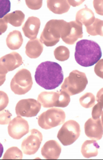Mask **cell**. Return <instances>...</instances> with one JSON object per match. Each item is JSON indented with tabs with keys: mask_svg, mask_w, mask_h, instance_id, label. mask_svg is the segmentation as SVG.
Here are the masks:
<instances>
[{
	"mask_svg": "<svg viewBox=\"0 0 103 160\" xmlns=\"http://www.w3.org/2000/svg\"><path fill=\"white\" fill-rule=\"evenodd\" d=\"M35 81L46 90L55 89L63 81V72L61 66L56 62H44L36 69Z\"/></svg>",
	"mask_w": 103,
	"mask_h": 160,
	"instance_id": "1",
	"label": "cell"
},
{
	"mask_svg": "<svg viewBox=\"0 0 103 160\" xmlns=\"http://www.w3.org/2000/svg\"><path fill=\"white\" fill-rule=\"evenodd\" d=\"M24 39L19 31H13L9 33L6 38V44L11 50H17L22 46Z\"/></svg>",
	"mask_w": 103,
	"mask_h": 160,
	"instance_id": "21",
	"label": "cell"
},
{
	"mask_svg": "<svg viewBox=\"0 0 103 160\" xmlns=\"http://www.w3.org/2000/svg\"><path fill=\"white\" fill-rule=\"evenodd\" d=\"M96 99H97L98 103H99L103 108V88L98 92L97 95H96Z\"/></svg>",
	"mask_w": 103,
	"mask_h": 160,
	"instance_id": "33",
	"label": "cell"
},
{
	"mask_svg": "<svg viewBox=\"0 0 103 160\" xmlns=\"http://www.w3.org/2000/svg\"><path fill=\"white\" fill-rule=\"evenodd\" d=\"M38 101L44 108L67 107L70 102V95L63 91L42 92L38 96Z\"/></svg>",
	"mask_w": 103,
	"mask_h": 160,
	"instance_id": "5",
	"label": "cell"
},
{
	"mask_svg": "<svg viewBox=\"0 0 103 160\" xmlns=\"http://www.w3.org/2000/svg\"><path fill=\"white\" fill-rule=\"evenodd\" d=\"M83 37L82 24L76 21L66 22L63 31L62 32L61 38L65 44L69 45L74 44L76 42Z\"/></svg>",
	"mask_w": 103,
	"mask_h": 160,
	"instance_id": "10",
	"label": "cell"
},
{
	"mask_svg": "<svg viewBox=\"0 0 103 160\" xmlns=\"http://www.w3.org/2000/svg\"><path fill=\"white\" fill-rule=\"evenodd\" d=\"M103 111V108L102 107V106L98 103L97 104H96L94 107H93L92 111H91V115H92V118L96 119L100 118V117L101 116L102 113Z\"/></svg>",
	"mask_w": 103,
	"mask_h": 160,
	"instance_id": "27",
	"label": "cell"
},
{
	"mask_svg": "<svg viewBox=\"0 0 103 160\" xmlns=\"http://www.w3.org/2000/svg\"><path fill=\"white\" fill-rule=\"evenodd\" d=\"M66 22L62 19H52L46 23L40 40L46 46H53L59 42Z\"/></svg>",
	"mask_w": 103,
	"mask_h": 160,
	"instance_id": "3",
	"label": "cell"
},
{
	"mask_svg": "<svg viewBox=\"0 0 103 160\" xmlns=\"http://www.w3.org/2000/svg\"><path fill=\"white\" fill-rule=\"evenodd\" d=\"M47 6L49 11L59 15L68 12L70 8L68 1L65 0H49L47 2Z\"/></svg>",
	"mask_w": 103,
	"mask_h": 160,
	"instance_id": "18",
	"label": "cell"
},
{
	"mask_svg": "<svg viewBox=\"0 0 103 160\" xmlns=\"http://www.w3.org/2000/svg\"><path fill=\"white\" fill-rule=\"evenodd\" d=\"M80 104L83 108H92L95 106L96 98L91 92H87L82 95L79 99Z\"/></svg>",
	"mask_w": 103,
	"mask_h": 160,
	"instance_id": "24",
	"label": "cell"
},
{
	"mask_svg": "<svg viewBox=\"0 0 103 160\" xmlns=\"http://www.w3.org/2000/svg\"><path fill=\"white\" fill-rule=\"evenodd\" d=\"M94 72L99 78L103 79V59H100L94 67Z\"/></svg>",
	"mask_w": 103,
	"mask_h": 160,
	"instance_id": "29",
	"label": "cell"
},
{
	"mask_svg": "<svg viewBox=\"0 0 103 160\" xmlns=\"http://www.w3.org/2000/svg\"><path fill=\"white\" fill-rule=\"evenodd\" d=\"M85 132L87 137L92 139H101L103 135V125L101 119H89L85 124Z\"/></svg>",
	"mask_w": 103,
	"mask_h": 160,
	"instance_id": "14",
	"label": "cell"
},
{
	"mask_svg": "<svg viewBox=\"0 0 103 160\" xmlns=\"http://www.w3.org/2000/svg\"><path fill=\"white\" fill-rule=\"evenodd\" d=\"M76 21L84 24L85 27L91 26L95 21V15L94 13L91 9L85 7L80 10L76 13Z\"/></svg>",
	"mask_w": 103,
	"mask_h": 160,
	"instance_id": "19",
	"label": "cell"
},
{
	"mask_svg": "<svg viewBox=\"0 0 103 160\" xmlns=\"http://www.w3.org/2000/svg\"><path fill=\"white\" fill-rule=\"evenodd\" d=\"M41 22L38 18L30 17L22 27L25 36L30 39H35L39 33Z\"/></svg>",
	"mask_w": 103,
	"mask_h": 160,
	"instance_id": "16",
	"label": "cell"
},
{
	"mask_svg": "<svg viewBox=\"0 0 103 160\" xmlns=\"http://www.w3.org/2000/svg\"><path fill=\"white\" fill-rule=\"evenodd\" d=\"M86 31L90 35L103 37V20L96 18L94 22L91 26L86 27Z\"/></svg>",
	"mask_w": 103,
	"mask_h": 160,
	"instance_id": "23",
	"label": "cell"
},
{
	"mask_svg": "<svg viewBox=\"0 0 103 160\" xmlns=\"http://www.w3.org/2000/svg\"><path fill=\"white\" fill-rule=\"evenodd\" d=\"M65 112L59 108H51L39 115L38 124L45 130L51 129L63 124L65 120Z\"/></svg>",
	"mask_w": 103,
	"mask_h": 160,
	"instance_id": "6",
	"label": "cell"
},
{
	"mask_svg": "<svg viewBox=\"0 0 103 160\" xmlns=\"http://www.w3.org/2000/svg\"><path fill=\"white\" fill-rule=\"evenodd\" d=\"M8 132L12 138L19 139L29 132V124L21 116H17L8 124Z\"/></svg>",
	"mask_w": 103,
	"mask_h": 160,
	"instance_id": "13",
	"label": "cell"
},
{
	"mask_svg": "<svg viewBox=\"0 0 103 160\" xmlns=\"http://www.w3.org/2000/svg\"><path fill=\"white\" fill-rule=\"evenodd\" d=\"M26 4L29 8L32 10H38L41 7L42 1L41 0H39V1H37V0H35V1H29V0H27V1H26Z\"/></svg>",
	"mask_w": 103,
	"mask_h": 160,
	"instance_id": "30",
	"label": "cell"
},
{
	"mask_svg": "<svg viewBox=\"0 0 103 160\" xmlns=\"http://www.w3.org/2000/svg\"><path fill=\"white\" fill-rule=\"evenodd\" d=\"M42 140V133L36 129H32L30 135L22 142L21 149L23 152L28 155L35 154L39 149Z\"/></svg>",
	"mask_w": 103,
	"mask_h": 160,
	"instance_id": "12",
	"label": "cell"
},
{
	"mask_svg": "<svg viewBox=\"0 0 103 160\" xmlns=\"http://www.w3.org/2000/svg\"><path fill=\"white\" fill-rule=\"evenodd\" d=\"M101 57V48L94 41L82 39L76 43L75 59L79 65L89 67L96 64Z\"/></svg>",
	"mask_w": 103,
	"mask_h": 160,
	"instance_id": "2",
	"label": "cell"
},
{
	"mask_svg": "<svg viewBox=\"0 0 103 160\" xmlns=\"http://www.w3.org/2000/svg\"><path fill=\"white\" fill-rule=\"evenodd\" d=\"M69 53L70 52H69V49L63 46H59L54 51L55 58L61 62L68 60L69 58Z\"/></svg>",
	"mask_w": 103,
	"mask_h": 160,
	"instance_id": "25",
	"label": "cell"
},
{
	"mask_svg": "<svg viewBox=\"0 0 103 160\" xmlns=\"http://www.w3.org/2000/svg\"><path fill=\"white\" fill-rule=\"evenodd\" d=\"M61 152V147L55 140H49L44 145L41 155L46 159H57Z\"/></svg>",
	"mask_w": 103,
	"mask_h": 160,
	"instance_id": "15",
	"label": "cell"
},
{
	"mask_svg": "<svg viewBox=\"0 0 103 160\" xmlns=\"http://www.w3.org/2000/svg\"><path fill=\"white\" fill-rule=\"evenodd\" d=\"M12 117L11 113L7 110L1 112V125L8 124L11 122V118Z\"/></svg>",
	"mask_w": 103,
	"mask_h": 160,
	"instance_id": "28",
	"label": "cell"
},
{
	"mask_svg": "<svg viewBox=\"0 0 103 160\" xmlns=\"http://www.w3.org/2000/svg\"><path fill=\"white\" fill-rule=\"evenodd\" d=\"M87 84L88 80L85 73L74 70L65 79L61 86V90L72 96L84 91Z\"/></svg>",
	"mask_w": 103,
	"mask_h": 160,
	"instance_id": "4",
	"label": "cell"
},
{
	"mask_svg": "<svg viewBox=\"0 0 103 160\" xmlns=\"http://www.w3.org/2000/svg\"><path fill=\"white\" fill-rule=\"evenodd\" d=\"M44 51V46L41 40L30 39L26 46V54L32 59L38 58Z\"/></svg>",
	"mask_w": 103,
	"mask_h": 160,
	"instance_id": "17",
	"label": "cell"
},
{
	"mask_svg": "<svg viewBox=\"0 0 103 160\" xmlns=\"http://www.w3.org/2000/svg\"><path fill=\"white\" fill-rule=\"evenodd\" d=\"M33 81L28 70L22 68L16 73L11 80V88L16 95H25L30 91Z\"/></svg>",
	"mask_w": 103,
	"mask_h": 160,
	"instance_id": "7",
	"label": "cell"
},
{
	"mask_svg": "<svg viewBox=\"0 0 103 160\" xmlns=\"http://www.w3.org/2000/svg\"><path fill=\"white\" fill-rule=\"evenodd\" d=\"M101 121H102V125H103V111H102V115H101Z\"/></svg>",
	"mask_w": 103,
	"mask_h": 160,
	"instance_id": "35",
	"label": "cell"
},
{
	"mask_svg": "<svg viewBox=\"0 0 103 160\" xmlns=\"http://www.w3.org/2000/svg\"><path fill=\"white\" fill-rule=\"evenodd\" d=\"M0 93H1V108H0V110L2 111L7 106L8 104V95L2 91H1Z\"/></svg>",
	"mask_w": 103,
	"mask_h": 160,
	"instance_id": "32",
	"label": "cell"
},
{
	"mask_svg": "<svg viewBox=\"0 0 103 160\" xmlns=\"http://www.w3.org/2000/svg\"><path fill=\"white\" fill-rule=\"evenodd\" d=\"M23 64L21 56L18 52H12L1 58L0 68H1V85L5 82L6 75L9 71H12Z\"/></svg>",
	"mask_w": 103,
	"mask_h": 160,
	"instance_id": "9",
	"label": "cell"
},
{
	"mask_svg": "<svg viewBox=\"0 0 103 160\" xmlns=\"http://www.w3.org/2000/svg\"><path fill=\"white\" fill-rule=\"evenodd\" d=\"M99 148V145L95 140H87L82 146V155L85 158H91L96 157L98 154Z\"/></svg>",
	"mask_w": 103,
	"mask_h": 160,
	"instance_id": "20",
	"label": "cell"
},
{
	"mask_svg": "<svg viewBox=\"0 0 103 160\" xmlns=\"http://www.w3.org/2000/svg\"><path fill=\"white\" fill-rule=\"evenodd\" d=\"M94 7L97 14L103 16V0L94 1Z\"/></svg>",
	"mask_w": 103,
	"mask_h": 160,
	"instance_id": "31",
	"label": "cell"
},
{
	"mask_svg": "<svg viewBox=\"0 0 103 160\" xmlns=\"http://www.w3.org/2000/svg\"><path fill=\"white\" fill-rule=\"evenodd\" d=\"M5 21L15 27L22 25L25 19V15L21 11H15L4 16Z\"/></svg>",
	"mask_w": 103,
	"mask_h": 160,
	"instance_id": "22",
	"label": "cell"
},
{
	"mask_svg": "<svg viewBox=\"0 0 103 160\" xmlns=\"http://www.w3.org/2000/svg\"><path fill=\"white\" fill-rule=\"evenodd\" d=\"M23 152V151H22ZM17 147H11L6 151L4 155V159H21L23 153Z\"/></svg>",
	"mask_w": 103,
	"mask_h": 160,
	"instance_id": "26",
	"label": "cell"
},
{
	"mask_svg": "<svg viewBox=\"0 0 103 160\" xmlns=\"http://www.w3.org/2000/svg\"><path fill=\"white\" fill-rule=\"evenodd\" d=\"M81 135V127L77 122L69 120L65 122L58 132L57 138L63 146L74 143Z\"/></svg>",
	"mask_w": 103,
	"mask_h": 160,
	"instance_id": "8",
	"label": "cell"
},
{
	"mask_svg": "<svg viewBox=\"0 0 103 160\" xmlns=\"http://www.w3.org/2000/svg\"><path fill=\"white\" fill-rule=\"evenodd\" d=\"M0 22H1V34L6 31V28H7V22H6L4 18L1 19L0 20Z\"/></svg>",
	"mask_w": 103,
	"mask_h": 160,
	"instance_id": "34",
	"label": "cell"
},
{
	"mask_svg": "<svg viewBox=\"0 0 103 160\" xmlns=\"http://www.w3.org/2000/svg\"><path fill=\"white\" fill-rule=\"evenodd\" d=\"M41 108V103L35 99H21L16 105L15 112L17 116L32 118L37 115Z\"/></svg>",
	"mask_w": 103,
	"mask_h": 160,
	"instance_id": "11",
	"label": "cell"
}]
</instances>
